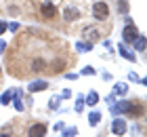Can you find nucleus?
<instances>
[{"label": "nucleus", "mask_w": 147, "mask_h": 137, "mask_svg": "<svg viewBox=\"0 0 147 137\" xmlns=\"http://www.w3.org/2000/svg\"><path fill=\"white\" fill-rule=\"evenodd\" d=\"M92 13H95L97 19H105L109 15V9H107V4H105V2H97L95 6H92Z\"/></svg>", "instance_id": "1"}, {"label": "nucleus", "mask_w": 147, "mask_h": 137, "mask_svg": "<svg viewBox=\"0 0 147 137\" xmlns=\"http://www.w3.org/2000/svg\"><path fill=\"white\" fill-rule=\"evenodd\" d=\"M111 131L116 133V135H124V133H126V122H124L122 118H113V122H111Z\"/></svg>", "instance_id": "2"}, {"label": "nucleus", "mask_w": 147, "mask_h": 137, "mask_svg": "<svg viewBox=\"0 0 147 137\" xmlns=\"http://www.w3.org/2000/svg\"><path fill=\"white\" fill-rule=\"evenodd\" d=\"M44 135H46L44 125H34V127H30V131H28V137H44Z\"/></svg>", "instance_id": "3"}, {"label": "nucleus", "mask_w": 147, "mask_h": 137, "mask_svg": "<svg viewBox=\"0 0 147 137\" xmlns=\"http://www.w3.org/2000/svg\"><path fill=\"white\" fill-rule=\"evenodd\" d=\"M137 36H139V32H137V27H135V25H130V23H128V25L124 27V40H126V42H132V40H135Z\"/></svg>", "instance_id": "4"}, {"label": "nucleus", "mask_w": 147, "mask_h": 137, "mask_svg": "<svg viewBox=\"0 0 147 137\" xmlns=\"http://www.w3.org/2000/svg\"><path fill=\"white\" fill-rule=\"evenodd\" d=\"M49 87L44 80H36V82H32L30 85V93H36V91H44V89Z\"/></svg>", "instance_id": "5"}, {"label": "nucleus", "mask_w": 147, "mask_h": 137, "mask_svg": "<svg viewBox=\"0 0 147 137\" xmlns=\"http://www.w3.org/2000/svg\"><path fill=\"white\" fill-rule=\"evenodd\" d=\"M55 13H57V9H55L53 4H44V6H42V15H44V17L51 19V17H55Z\"/></svg>", "instance_id": "6"}, {"label": "nucleus", "mask_w": 147, "mask_h": 137, "mask_svg": "<svg viewBox=\"0 0 147 137\" xmlns=\"http://www.w3.org/2000/svg\"><path fill=\"white\" fill-rule=\"evenodd\" d=\"M46 67V61L44 59H36V61H32V70L34 72H42Z\"/></svg>", "instance_id": "7"}, {"label": "nucleus", "mask_w": 147, "mask_h": 137, "mask_svg": "<svg viewBox=\"0 0 147 137\" xmlns=\"http://www.w3.org/2000/svg\"><path fill=\"white\" fill-rule=\"evenodd\" d=\"M63 15H65V19H69V21H74V19H76L80 13L76 11V9H71V6H67V9L63 11Z\"/></svg>", "instance_id": "8"}, {"label": "nucleus", "mask_w": 147, "mask_h": 137, "mask_svg": "<svg viewBox=\"0 0 147 137\" xmlns=\"http://www.w3.org/2000/svg\"><path fill=\"white\" fill-rule=\"evenodd\" d=\"M132 42H135L137 51H145V38H143V36H137L135 40H132Z\"/></svg>", "instance_id": "9"}, {"label": "nucleus", "mask_w": 147, "mask_h": 137, "mask_svg": "<svg viewBox=\"0 0 147 137\" xmlns=\"http://www.w3.org/2000/svg\"><path fill=\"white\" fill-rule=\"evenodd\" d=\"M97 101H99V95H97L95 91H90V93H88V97H86V104H88V106H95Z\"/></svg>", "instance_id": "10"}, {"label": "nucleus", "mask_w": 147, "mask_h": 137, "mask_svg": "<svg viewBox=\"0 0 147 137\" xmlns=\"http://www.w3.org/2000/svg\"><path fill=\"white\" fill-rule=\"evenodd\" d=\"M99 120H101V114H99V112H92V114L88 116V122H90L92 127H95V125H97Z\"/></svg>", "instance_id": "11"}, {"label": "nucleus", "mask_w": 147, "mask_h": 137, "mask_svg": "<svg viewBox=\"0 0 147 137\" xmlns=\"http://www.w3.org/2000/svg\"><path fill=\"white\" fill-rule=\"evenodd\" d=\"M11 97H13V91H6V93L2 95V97H0V104H2V106H6V104L11 101Z\"/></svg>", "instance_id": "12"}, {"label": "nucleus", "mask_w": 147, "mask_h": 137, "mask_svg": "<svg viewBox=\"0 0 147 137\" xmlns=\"http://www.w3.org/2000/svg\"><path fill=\"white\" fill-rule=\"evenodd\" d=\"M120 55H122V57H126V59H130V61H135L132 53H128V51H126V46H120Z\"/></svg>", "instance_id": "13"}, {"label": "nucleus", "mask_w": 147, "mask_h": 137, "mask_svg": "<svg viewBox=\"0 0 147 137\" xmlns=\"http://www.w3.org/2000/svg\"><path fill=\"white\" fill-rule=\"evenodd\" d=\"M65 65V61L63 59H59V61H55V63H53V72H61V67Z\"/></svg>", "instance_id": "14"}, {"label": "nucleus", "mask_w": 147, "mask_h": 137, "mask_svg": "<svg viewBox=\"0 0 147 137\" xmlns=\"http://www.w3.org/2000/svg\"><path fill=\"white\" fill-rule=\"evenodd\" d=\"M126 91H128V87H126V85H122V82H120V85L116 87V93H120V95H124Z\"/></svg>", "instance_id": "15"}, {"label": "nucleus", "mask_w": 147, "mask_h": 137, "mask_svg": "<svg viewBox=\"0 0 147 137\" xmlns=\"http://www.w3.org/2000/svg\"><path fill=\"white\" fill-rule=\"evenodd\" d=\"M88 49H90V42H78V51H84L86 53Z\"/></svg>", "instance_id": "16"}, {"label": "nucleus", "mask_w": 147, "mask_h": 137, "mask_svg": "<svg viewBox=\"0 0 147 137\" xmlns=\"http://www.w3.org/2000/svg\"><path fill=\"white\" fill-rule=\"evenodd\" d=\"M120 11H122V13L128 11V2H126V0H120Z\"/></svg>", "instance_id": "17"}, {"label": "nucleus", "mask_w": 147, "mask_h": 137, "mask_svg": "<svg viewBox=\"0 0 147 137\" xmlns=\"http://www.w3.org/2000/svg\"><path fill=\"white\" fill-rule=\"evenodd\" d=\"M82 108H84V99L80 97V99H78V104H76V110H78V112H82Z\"/></svg>", "instance_id": "18"}, {"label": "nucleus", "mask_w": 147, "mask_h": 137, "mask_svg": "<svg viewBox=\"0 0 147 137\" xmlns=\"http://www.w3.org/2000/svg\"><path fill=\"white\" fill-rule=\"evenodd\" d=\"M82 74H95V70H92V67H84Z\"/></svg>", "instance_id": "19"}, {"label": "nucleus", "mask_w": 147, "mask_h": 137, "mask_svg": "<svg viewBox=\"0 0 147 137\" xmlns=\"http://www.w3.org/2000/svg\"><path fill=\"white\" fill-rule=\"evenodd\" d=\"M15 108H17V110H23V104H21L19 99H15Z\"/></svg>", "instance_id": "20"}, {"label": "nucleus", "mask_w": 147, "mask_h": 137, "mask_svg": "<svg viewBox=\"0 0 147 137\" xmlns=\"http://www.w3.org/2000/svg\"><path fill=\"white\" fill-rule=\"evenodd\" d=\"M57 106H59V99L55 97V99H53V101H51V108H57Z\"/></svg>", "instance_id": "21"}, {"label": "nucleus", "mask_w": 147, "mask_h": 137, "mask_svg": "<svg viewBox=\"0 0 147 137\" xmlns=\"http://www.w3.org/2000/svg\"><path fill=\"white\" fill-rule=\"evenodd\" d=\"M4 30H6V23H2V21H0V34H2Z\"/></svg>", "instance_id": "22"}, {"label": "nucleus", "mask_w": 147, "mask_h": 137, "mask_svg": "<svg viewBox=\"0 0 147 137\" xmlns=\"http://www.w3.org/2000/svg\"><path fill=\"white\" fill-rule=\"evenodd\" d=\"M0 137H11V135H9V133H2V135H0Z\"/></svg>", "instance_id": "23"}]
</instances>
